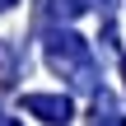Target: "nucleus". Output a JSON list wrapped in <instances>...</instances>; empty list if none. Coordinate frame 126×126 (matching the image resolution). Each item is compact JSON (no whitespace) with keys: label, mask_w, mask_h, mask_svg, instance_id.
<instances>
[{"label":"nucleus","mask_w":126,"mask_h":126,"mask_svg":"<svg viewBox=\"0 0 126 126\" xmlns=\"http://www.w3.org/2000/svg\"><path fill=\"white\" fill-rule=\"evenodd\" d=\"M47 65H51L56 75H70L79 89H94V84H98V79H94V51H89V42L75 37V33H51V37H47Z\"/></svg>","instance_id":"obj_1"},{"label":"nucleus","mask_w":126,"mask_h":126,"mask_svg":"<svg viewBox=\"0 0 126 126\" xmlns=\"http://www.w3.org/2000/svg\"><path fill=\"white\" fill-rule=\"evenodd\" d=\"M23 108H28L33 117H42L47 126H65L70 117H75L70 98H61V94H28V98H23Z\"/></svg>","instance_id":"obj_2"},{"label":"nucleus","mask_w":126,"mask_h":126,"mask_svg":"<svg viewBox=\"0 0 126 126\" xmlns=\"http://www.w3.org/2000/svg\"><path fill=\"white\" fill-rule=\"evenodd\" d=\"M9 5H14V0H0V9H9Z\"/></svg>","instance_id":"obj_3"},{"label":"nucleus","mask_w":126,"mask_h":126,"mask_svg":"<svg viewBox=\"0 0 126 126\" xmlns=\"http://www.w3.org/2000/svg\"><path fill=\"white\" fill-rule=\"evenodd\" d=\"M9 126H19V122H9Z\"/></svg>","instance_id":"obj_4"}]
</instances>
